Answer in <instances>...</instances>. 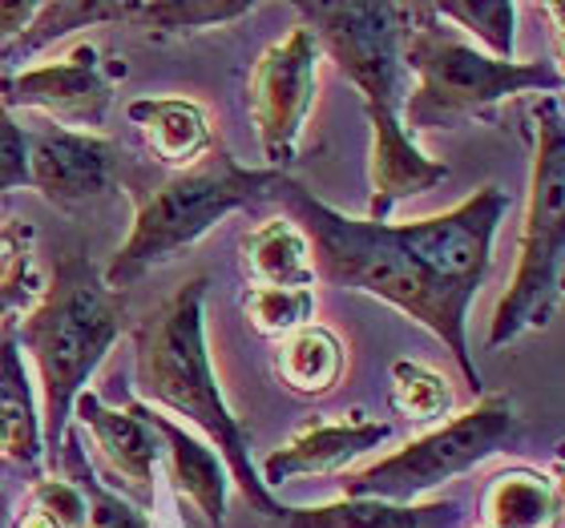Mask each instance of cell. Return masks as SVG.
I'll return each instance as SVG.
<instances>
[{
	"label": "cell",
	"instance_id": "obj_22",
	"mask_svg": "<svg viewBox=\"0 0 565 528\" xmlns=\"http://www.w3.org/2000/svg\"><path fill=\"white\" fill-rule=\"evenodd\" d=\"M57 464H61V481H70L82 493L85 528H150V517L138 505H130L121 493H114V488H106V484L97 481V472L89 464V456H85L82 435L77 432H65Z\"/></svg>",
	"mask_w": 565,
	"mask_h": 528
},
{
	"label": "cell",
	"instance_id": "obj_9",
	"mask_svg": "<svg viewBox=\"0 0 565 528\" xmlns=\"http://www.w3.org/2000/svg\"><path fill=\"white\" fill-rule=\"evenodd\" d=\"M316 85L319 45L303 24L259 53L247 82V109L267 170L287 174V165L299 158V138L316 101Z\"/></svg>",
	"mask_w": 565,
	"mask_h": 528
},
{
	"label": "cell",
	"instance_id": "obj_24",
	"mask_svg": "<svg viewBox=\"0 0 565 528\" xmlns=\"http://www.w3.org/2000/svg\"><path fill=\"white\" fill-rule=\"evenodd\" d=\"M247 12L250 4H243V0H211V4L206 0H150V4H134L130 24L146 29L150 36H178L238 21Z\"/></svg>",
	"mask_w": 565,
	"mask_h": 528
},
{
	"label": "cell",
	"instance_id": "obj_1",
	"mask_svg": "<svg viewBox=\"0 0 565 528\" xmlns=\"http://www.w3.org/2000/svg\"><path fill=\"white\" fill-rule=\"evenodd\" d=\"M303 17V29L316 36L319 53L335 61V69L360 89L367 126H372V153H367V218L388 223L396 202L428 194L433 186L448 182V165L428 158L408 138L401 121L404 94H408V73H404L401 49L408 29V4H295Z\"/></svg>",
	"mask_w": 565,
	"mask_h": 528
},
{
	"label": "cell",
	"instance_id": "obj_20",
	"mask_svg": "<svg viewBox=\"0 0 565 528\" xmlns=\"http://www.w3.org/2000/svg\"><path fill=\"white\" fill-rule=\"evenodd\" d=\"M440 517L452 520L457 505H384L364 496H340L335 505L282 508V528H428Z\"/></svg>",
	"mask_w": 565,
	"mask_h": 528
},
{
	"label": "cell",
	"instance_id": "obj_21",
	"mask_svg": "<svg viewBox=\"0 0 565 528\" xmlns=\"http://www.w3.org/2000/svg\"><path fill=\"white\" fill-rule=\"evenodd\" d=\"M134 4H121V0H49V4H36V17L29 21L12 45L0 49V61L4 65H21L33 53H41L45 45L61 41V36L77 33V29H89V24H130Z\"/></svg>",
	"mask_w": 565,
	"mask_h": 528
},
{
	"label": "cell",
	"instance_id": "obj_13",
	"mask_svg": "<svg viewBox=\"0 0 565 528\" xmlns=\"http://www.w3.org/2000/svg\"><path fill=\"white\" fill-rule=\"evenodd\" d=\"M388 435V423L367 420L364 411H352L348 420H319L316 416L287 444H279L271 456L263 460L259 481L271 493V488H279L282 481H295V476H328V472L348 468L352 460L380 448Z\"/></svg>",
	"mask_w": 565,
	"mask_h": 528
},
{
	"label": "cell",
	"instance_id": "obj_5",
	"mask_svg": "<svg viewBox=\"0 0 565 528\" xmlns=\"http://www.w3.org/2000/svg\"><path fill=\"white\" fill-rule=\"evenodd\" d=\"M404 73L416 77L404 94L401 121L408 138L433 130H457L465 121L501 126L497 106L521 94H562V69L554 61H497L469 45L460 29L436 17L433 4H408V29L401 49Z\"/></svg>",
	"mask_w": 565,
	"mask_h": 528
},
{
	"label": "cell",
	"instance_id": "obj_12",
	"mask_svg": "<svg viewBox=\"0 0 565 528\" xmlns=\"http://www.w3.org/2000/svg\"><path fill=\"white\" fill-rule=\"evenodd\" d=\"M73 411L94 435L97 460L106 464L109 484L126 488L121 496L146 513L153 505V464L162 460V440L150 428L141 403L134 399L126 408H109L94 391H82L73 399Z\"/></svg>",
	"mask_w": 565,
	"mask_h": 528
},
{
	"label": "cell",
	"instance_id": "obj_31",
	"mask_svg": "<svg viewBox=\"0 0 565 528\" xmlns=\"http://www.w3.org/2000/svg\"><path fill=\"white\" fill-rule=\"evenodd\" d=\"M0 528H9V500H4V493H0Z\"/></svg>",
	"mask_w": 565,
	"mask_h": 528
},
{
	"label": "cell",
	"instance_id": "obj_26",
	"mask_svg": "<svg viewBox=\"0 0 565 528\" xmlns=\"http://www.w3.org/2000/svg\"><path fill=\"white\" fill-rule=\"evenodd\" d=\"M388 403L396 416L413 423H436L452 411V388L448 379L428 364L416 359H396L392 364V391Z\"/></svg>",
	"mask_w": 565,
	"mask_h": 528
},
{
	"label": "cell",
	"instance_id": "obj_7",
	"mask_svg": "<svg viewBox=\"0 0 565 528\" xmlns=\"http://www.w3.org/2000/svg\"><path fill=\"white\" fill-rule=\"evenodd\" d=\"M533 118V170L525 226L518 243V267L493 319L489 347H505L525 331L550 327L562 303V250H565V138L562 97H537Z\"/></svg>",
	"mask_w": 565,
	"mask_h": 528
},
{
	"label": "cell",
	"instance_id": "obj_25",
	"mask_svg": "<svg viewBox=\"0 0 565 528\" xmlns=\"http://www.w3.org/2000/svg\"><path fill=\"white\" fill-rule=\"evenodd\" d=\"M436 17L448 21L460 33L477 36L489 57L497 61H513V45H518V4L509 0H445V4H433Z\"/></svg>",
	"mask_w": 565,
	"mask_h": 528
},
{
	"label": "cell",
	"instance_id": "obj_3",
	"mask_svg": "<svg viewBox=\"0 0 565 528\" xmlns=\"http://www.w3.org/2000/svg\"><path fill=\"white\" fill-rule=\"evenodd\" d=\"M206 274L182 282L170 299L153 306L134 327V388L146 408H166L199 428L214 444V456L226 464V476L238 484L255 513L282 520V500L267 493L259 481V464L250 460V435L238 416L226 408L218 379H214L211 352H206Z\"/></svg>",
	"mask_w": 565,
	"mask_h": 528
},
{
	"label": "cell",
	"instance_id": "obj_6",
	"mask_svg": "<svg viewBox=\"0 0 565 528\" xmlns=\"http://www.w3.org/2000/svg\"><path fill=\"white\" fill-rule=\"evenodd\" d=\"M279 170H247L238 165L223 146H211L190 170L178 174H126V194L134 202L130 238L114 250L109 267L102 270L109 291H121L150 274L153 267L178 259L186 247H194L211 226H218L226 214L250 211L271 202V190L279 186Z\"/></svg>",
	"mask_w": 565,
	"mask_h": 528
},
{
	"label": "cell",
	"instance_id": "obj_28",
	"mask_svg": "<svg viewBox=\"0 0 565 528\" xmlns=\"http://www.w3.org/2000/svg\"><path fill=\"white\" fill-rule=\"evenodd\" d=\"M12 528H85L82 493L61 476H41L29 484Z\"/></svg>",
	"mask_w": 565,
	"mask_h": 528
},
{
	"label": "cell",
	"instance_id": "obj_19",
	"mask_svg": "<svg viewBox=\"0 0 565 528\" xmlns=\"http://www.w3.org/2000/svg\"><path fill=\"white\" fill-rule=\"evenodd\" d=\"M343 367H348L343 340L323 323H307L295 335H287L279 343V355H275V371H279L282 388L303 399L331 396L343 379Z\"/></svg>",
	"mask_w": 565,
	"mask_h": 528
},
{
	"label": "cell",
	"instance_id": "obj_15",
	"mask_svg": "<svg viewBox=\"0 0 565 528\" xmlns=\"http://www.w3.org/2000/svg\"><path fill=\"white\" fill-rule=\"evenodd\" d=\"M126 114L146 138V150L153 153V165L162 174L190 170L214 146L206 109L186 97H141V101H130Z\"/></svg>",
	"mask_w": 565,
	"mask_h": 528
},
{
	"label": "cell",
	"instance_id": "obj_8",
	"mask_svg": "<svg viewBox=\"0 0 565 528\" xmlns=\"http://www.w3.org/2000/svg\"><path fill=\"white\" fill-rule=\"evenodd\" d=\"M518 435V408L509 396H481L469 411L445 420L433 432L416 435L401 452L343 472L340 496H364L384 505H416L424 493L440 488L460 472L477 468L481 460L497 456Z\"/></svg>",
	"mask_w": 565,
	"mask_h": 528
},
{
	"label": "cell",
	"instance_id": "obj_29",
	"mask_svg": "<svg viewBox=\"0 0 565 528\" xmlns=\"http://www.w3.org/2000/svg\"><path fill=\"white\" fill-rule=\"evenodd\" d=\"M29 186V130L0 109V194Z\"/></svg>",
	"mask_w": 565,
	"mask_h": 528
},
{
	"label": "cell",
	"instance_id": "obj_23",
	"mask_svg": "<svg viewBox=\"0 0 565 528\" xmlns=\"http://www.w3.org/2000/svg\"><path fill=\"white\" fill-rule=\"evenodd\" d=\"M33 238L29 223H0V323L21 319L45 291L33 267Z\"/></svg>",
	"mask_w": 565,
	"mask_h": 528
},
{
	"label": "cell",
	"instance_id": "obj_16",
	"mask_svg": "<svg viewBox=\"0 0 565 528\" xmlns=\"http://www.w3.org/2000/svg\"><path fill=\"white\" fill-rule=\"evenodd\" d=\"M41 416L33 408V391L17 347V319L0 323V460L41 481Z\"/></svg>",
	"mask_w": 565,
	"mask_h": 528
},
{
	"label": "cell",
	"instance_id": "obj_17",
	"mask_svg": "<svg viewBox=\"0 0 565 528\" xmlns=\"http://www.w3.org/2000/svg\"><path fill=\"white\" fill-rule=\"evenodd\" d=\"M562 484L542 468L513 464L497 472L481 493V528H557Z\"/></svg>",
	"mask_w": 565,
	"mask_h": 528
},
{
	"label": "cell",
	"instance_id": "obj_14",
	"mask_svg": "<svg viewBox=\"0 0 565 528\" xmlns=\"http://www.w3.org/2000/svg\"><path fill=\"white\" fill-rule=\"evenodd\" d=\"M141 403V399H138ZM150 428L162 440V456L170 464V481H174V493L182 500L199 508L206 525L223 528L226 520V493H231V476H226V464L214 456V448H206L194 432H186V423H174L170 416L153 411L141 403Z\"/></svg>",
	"mask_w": 565,
	"mask_h": 528
},
{
	"label": "cell",
	"instance_id": "obj_18",
	"mask_svg": "<svg viewBox=\"0 0 565 528\" xmlns=\"http://www.w3.org/2000/svg\"><path fill=\"white\" fill-rule=\"evenodd\" d=\"M238 262L247 270L250 287H295V291L316 287L311 247H307L303 230L287 214L255 226V230L238 238Z\"/></svg>",
	"mask_w": 565,
	"mask_h": 528
},
{
	"label": "cell",
	"instance_id": "obj_27",
	"mask_svg": "<svg viewBox=\"0 0 565 528\" xmlns=\"http://www.w3.org/2000/svg\"><path fill=\"white\" fill-rule=\"evenodd\" d=\"M243 315L263 340H287L299 327L316 319V291H295V287H250L243 294Z\"/></svg>",
	"mask_w": 565,
	"mask_h": 528
},
{
	"label": "cell",
	"instance_id": "obj_30",
	"mask_svg": "<svg viewBox=\"0 0 565 528\" xmlns=\"http://www.w3.org/2000/svg\"><path fill=\"white\" fill-rule=\"evenodd\" d=\"M36 17V4L33 0H0V49L12 45L17 36L29 29V21Z\"/></svg>",
	"mask_w": 565,
	"mask_h": 528
},
{
	"label": "cell",
	"instance_id": "obj_2",
	"mask_svg": "<svg viewBox=\"0 0 565 528\" xmlns=\"http://www.w3.org/2000/svg\"><path fill=\"white\" fill-rule=\"evenodd\" d=\"M271 202H279L287 218L303 230L311 262H316V279L384 299L408 319H416L452 352L465 384L481 391V371L469 355V306L457 303L416 259L404 223L348 218V214L331 211L328 202L316 198L307 186H299L291 174L279 177Z\"/></svg>",
	"mask_w": 565,
	"mask_h": 528
},
{
	"label": "cell",
	"instance_id": "obj_11",
	"mask_svg": "<svg viewBox=\"0 0 565 528\" xmlns=\"http://www.w3.org/2000/svg\"><path fill=\"white\" fill-rule=\"evenodd\" d=\"M118 174V146L102 133L61 130L49 121L29 133V186L57 211H77L106 194Z\"/></svg>",
	"mask_w": 565,
	"mask_h": 528
},
{
	"label": "cell",
	"instance_id": "obj_10",
	"mask_svg": "<svg viewBox=\"0 0 565 528\" xmlns=\"http://www.w3.org/2000/svg\"><path fill=\"white\" fill-rule=\"evenodd\" d=\"M126 77V61L106 65L97 45H77L53 65L0 77V109H41L61 130L97 133L114 106V82Z\"/></svg>",
	"mask_w": 565,
	"mask_h": 528
},
{
	"label": "cell",
	"instance_id": "obj_4",
	"mask_svg": "<svg viewBox=\"0 0 565 528\" xmlns=\"http://www.w3.org/2000/svg\"><path fill=\"white\" fill-rule=\"evenodd\" d=\"M126 323V299L109 291L102 270L85 255H65L45 291L17 319V347L41 371V452L53 468L70 432L73 399L82 396Z\"/></svg>",
	"mask_w": 565,
	"mask_h": 528
}]
</instances>
